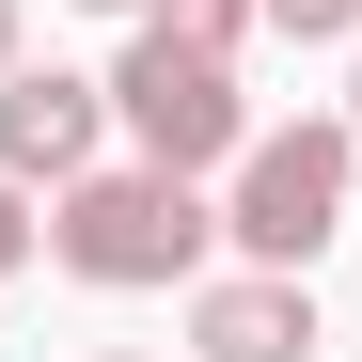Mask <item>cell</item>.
<instances>
[{"instance_id": "1", "label": "cell", "mask_w": 362, "mask_h": 362, "mask_svg": "<svg viewBox=\"0 0 362 362\" xmlns=\"http://www.w3.org/2000/svg\"><path fill=\"white\" fill-rule=\"evenodd\" d=\"M47 252H64L79 284H110V299H142V284H205L221 205H205V173H173V158H95V173L47 189Z\"/></svg>"}, {"instance_id": "2", "label": "cell", "mask_w": 362, "mask_h": 362, "mask_svg": "<svg viewBox=\"0 0 362 362\" xmlns=\"http://www.w3.org/2000/svg\"><path fill=\"white\" fill-rule=\"evenodd\" d=\"M346 173H362V127H346V110L252 127V142H236V189H221V236L252 268H315L331 221H346Z\"/></svg>"}, {"instance_id": "3", "label": "cell", "mask_w": 362, "mask_h": 362, "mask_svg": "<svg viewBox=\"0 0 362 362\" xmlns=\"http://www.w3.org/2000/svg\"><path fill=\"white\" fill-rule=\"evenodd\" d=\"M110 127L127 158H173V173H236L252 142V95H236V47H189V32H127V64H110Z\"/></svg>"}, {"instance_id": "4", "label": "cell", "mask_w": 362, "mask_h": 362, "mask_svg": "<svg viewBox=\"0 0 362 362\" xmlns=\"http://www.w3.org/2000/svg\"><path fill=\"white\" fill-rule=\"evenodd\" d=\"M95 158H110V79H79V64H16L0 79V173L16 189H64Z\"/></svg>"}, {"instance_id": "5", "label": "cell", "mask_w": 362, "mask_h": 362, "mask_svg": "<svg viewBox=\"0 0 362 362\" xmlns=\"http://www.w3.org/2000/svg\"><path fill=\"white\" fill-rule=\"evenodd\" d=\"M189 346L205 362H315V284L236 252L221 284H189Z\"/></svg>"}, {"instance_id": "6", "label": "cell", "mask_w": 362, "mask_h": 362, "mask_svg": "<svg viewBox=\"0 0 362 362\" xmlns=\"http://www.w3.org/2000/svg\"><path fill=\"white\" fill-rule=\"evenodd\" d=\"M158 32H189V47H252L268 32V0H142Z\"/></svg>"}, {"instance_id": "7", "label": "cell", "mask_w": 362, "mask_h": 362, "mask_svg": "<svg viewBox=\"0 0 362 362\" xmlns=\"http://www.w3.org/2000/svg\"><path fill=\"white\" fill-rule=\"evenodd\" d=\"M284 47H362V0H268Z\"/></svg>"}, {"instance_id": "8", "label": "cell", "mask_w": 362, "mask_h": 362, "mask_svg": "<svg viewBox=\"0 0 362 362\" xmlns=\"http://www.w3.org/2000/svg\"><path fill=\"white\" fill-rule=\"evenodd\" d=\"M32 252H47V221H32V189H16V173H0V284H16Z\"/></svg>"}, {"instance_id": "9", "label": "cell", "mask_w": 362, "mask_h": 362, "mask_svg": "<svg viewBox=\"0 0 362 362\" xmlns=\"http://www.w3.org/2000/svg\"><path fill=\"white\" fill-rule=\"evenodd\" d=\"M16 64H32V16H16V0H0V79H16Z\"/></svg>"}, {"instance_id": "10", "label": "cell", "mask_w": 362, "mask_h": 362, "mask_svg": "<svg viewBox=\"0 0 362 362\" xmlns=\"http://www.w3.org/2000/svg\"><path fill=\"white\" fill-rule=\"evenodd\" d=\"M346 127H362V47H346Z\"/></svg>"}, {"instance_id": "11", "label": "cell", "mask_w": 362, "mask_h": 362, "mask_svg": "<svg viewBox=\"0 0 362 362\" xmlns=\"http://www.w3.org/2000/svg\"><path fill=\"white\" fill-rule=\"evenodd\" d=\"M95 16H142V0H95Z\"/></svg>"}, {"instance_id": "12", "label": "cell", "mask_w": 362, "mask_h": 362, "mask_svg": "<svg viewBox=\"0 0 362 362\" xmlns=\"http://www.w3.org/2000/svg\"><path fill=\"white\" fill-rule=\"evenodd\" d=\"M110 362H142V346H110Z\"/></svg>"}]
</instances>
